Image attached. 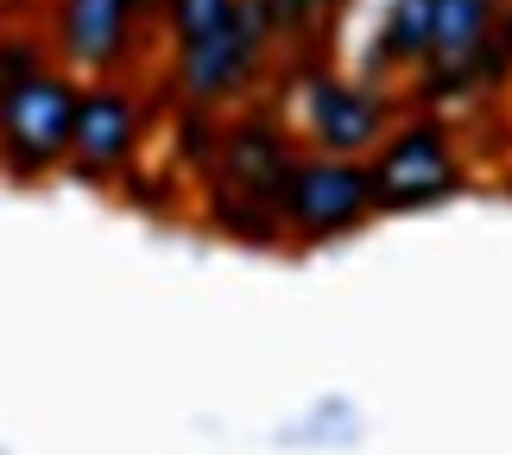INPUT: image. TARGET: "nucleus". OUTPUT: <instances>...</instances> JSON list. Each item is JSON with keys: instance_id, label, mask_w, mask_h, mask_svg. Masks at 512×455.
<instances>
[{"instance_id": "f257e3e1", "label": "nucleus", "mask_w": 512, "mask_h": 455, "mask_svg": "<svg viewBox=\"0 0 512 455\" xmlns=\"http://www.w3.org/2000/svg\"><path fill=\"white\" fill-rule=\"evenodd\" d=\"M279 64V38H272V19L260 0H234V19L222 32L196 38V45H171L159 57V95L165 102H190V108H241L260 102L266 76Z\"/></svg>"}, {"instance_id": "f03ea898", "label": "nucleus", "mask_w": 512, "mask_h": 455, "mask_svg": "<svg viewBox=\"0 0 512 455\" xmlns=\"http://www.w3.org/2000/svg\"><path fill=\"white\" fill-rule=\"evenodd\" d=\"M285 64L298 70V146L329 152V158H367L386 140V127L405 114V95L367 76H342L329 64V51H285Z\"/></svg>"}, {"instance_id": "7ed1b4c3", "label": "nucleus", "mask_w": 512, "mask_h": 455, "mask_svg": "<svg viewBox=\"0 0 512 455\" xmlns=\"http://www.w3.org/2000/svg\"><path fill=\"white\" fill-rule=\"evenodd\" d=\"M38 32L51 45V64L76 83L140 76L165 57L159 26L140 0H38Z\"/></svg>"}, {"instance_id": "20e7f679", "label": "nucleus", "mask_w": 512, "mask_h": 455, "mask_svg": "<svg viewBox=\"0 0 512 455\" xmlns=\"http://www.w3.org/2000/svg\"><path fill=\"white\" fill-rule=\"evenodd\" d=\"M367 177H373V215L437 209L468 184L462 133L437 108H405L386 127V140L367 152Z\"/></svg>"}, {"instance_id": "39448f33", "label": "nucleus", "mask_w": 512, "mask_h": 455, "mask_svg": "<svg viewBox=\"0 0 512 455\" xmlns=\"http://www.w3.org/2000/svg\"><path fill=\"white\" fill-rule=\"evenodd\" d=\"M159 89H146L140 76H95L76 89V127H70V158L64 171L76 184H114L127 165H140V152L159 127Z\"/></svg>"}, {"instance_id": "423d86ee", "label": "nucleus", "mask_w": 512, "mask_h": 455, "mask_svg": "<svg viewBox=\"0 0 512 455\" xmlns=\"http://www.w3.org/2000/svg\"><path fill=\"white\" fill-rule=\"evenodd\" d=\"M76 76L45 64L26 76L7 102H0V177L38 184V177L64 171L70 158V127H76Z\"/></svg>"}, {"instance_id": "0eeeda50", "label": "nucleus", "mask_w": 512, "mask_h": 455, "mask_svg": "<svg viewBox=\"0 0 512 455\" xmlns=\"http://www.w3.org/2000/svg\"><path fill=\"white\" fill-rule=\"evenodd\" d=\"M367 215H373L367 158L298 152V165H291V177H285V196H279L285 241H304V247L342 241V234H354Z\"/></svg>"}, {"instance_id": "6e6552de", "label": "nucleus", "mask_w": 512, "mask_h": 455, "mask_svg": "<svg viewBox=\"0 0 512 455\" xmlns=\"http://www.w3.org/2000/svg\"><path fill=\"white\" fill-rule=\"evenodd\" d=\"M298 152L304 146H298V133L285 127V114H272L266 102H241V108L222 114V146H215V171L209 177H222L234 190H253V196H266V203L279 209Z\"/></svg>"}, {"instance_id": "1a4fd4ad", "label": "nucleus", "mask_w": 512, "mask_h": 455, "mask_svg": "<svg viewBox=\"0 0 512 455\" xmlns=\"http://www.w3.org/2000/svg\"><path fill=\"white\" fill-rule=\"evenodd\" d=\"M196 215H203V228H215L222 241H241V247H285L279 209H272L266 196H253V190L222 184V177H203V184H196Z\"/></svg>"}, {"instance_id": "9d476101", "label": "nucleus", "mask_w": 512, "mask_h": 455, "mask_svg": "<svg viewBox=\"0 0 512 455\" xmlns=\"http://www.w3.org/2000/svg\"><path fill=\"white\" fill-rule=\"evenodd\" d=\"M424 57H430V0H386L380 32H373V57H367V83H380V70L411 76Z\"/></svg>"}, {"instance_id": "9b49d317", "label": "nucleus", "mask_w": 512, "mask_h": 455, "mask_svg": "<svg viewBox=\"0 0 512 455\" xmlns=\"http://www.w3.org/2000/svg\"><path fill=\"white\" fill-rule=\"evenodd\" d=\"M260 7L272 19L279 57H285V51H329V26L342 19L348 0H260Z\"/></svg>"}, {"instance_id": "f8f14e48", "label": "nucleus", "mask_w": 512, "mask_h": 455, "mask_svg": "<svg viewBox=\"0 0 512 455\" xmlns=\"http://www.w3.org/2000/svg\"><path fill=\"white\" fill-rule=\"evenodd\" d=\"M171 158L190 184H203L215 171V146H222V114L215 108H190V102H171Z\"/></svg>"}, {"instance_id": "ddd939ff", "label": "nucleus", "mask_w": 512, "mask_h": 455, "mask_svg": "<svg viewBox=\"0 0 512 455\" xmlns=\"http://www.w3.org/2000/svg\"><path fill=\"white\" fill-rule=\"evenodd\" d=\"M234 19V0H159V45H196Z\"/></svg>"}, {"instance_id": "4468645a", "label": "nucleus", "mask_w": 512, "mask_h": 455, "mask_svg": "<svg viewBox=\"0 0 512 455\" xmlns=\"http://www.w3.org/2000/svg\"><path fill=\"white\" fill-rule=\"evenodd\" d=\"M51 64V45H45V32L26 26V19H13V26H0V102L26 83V76H38Z\"/></svg>"}, {"instance_id": "2eb2a0df", "label": "nucleus", "mask_w": 512, "mask_h": 455, "mask_svg": "<svg viewBox=\"0 0 512 455\" xmlns=\"http://www.w3.org/2000/svg\"><path fill=\"white\" fill-rule=\"evenodd\" d=\"M140 7H146V13H152V26H159V0H140Z\"/></svg>"}]
</instances>
